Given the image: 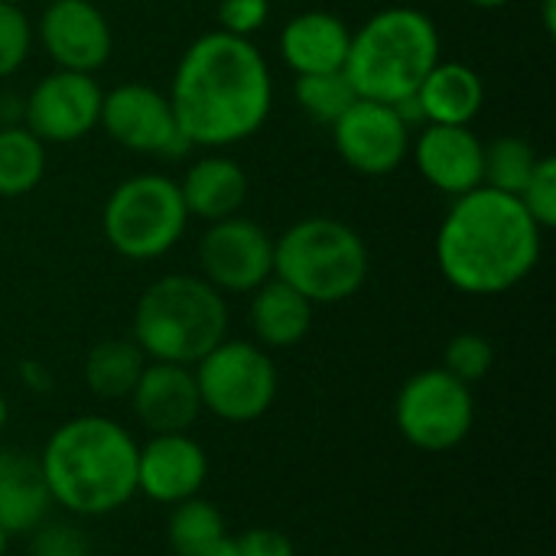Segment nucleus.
<instances>
[{"label": "nucleus", "instance_id": "4c0bfd02", "mask_svg": "<svg viewBox=\"0 0 556 556\" xmlns=\"http://www.w3.org/2000/svg\"><path fill=\"white\" fill-rule=\"evenodd\" d=\"M7 424H10V404H7V397H3V391H0V437H3V430H7Z\"/></svg>", "mask_w": 556, "mask_h": 556}, {"label": "nucleus", "instance_id": "7c9ffc66", "mask_svg": "<svg viewBox=\"0 0 556 556\" xmlns=\"http://www.w3.org/2000/svg\"><path fill=\"white\" fill-rule=\"evenodd\" d=\"M518 202L528 208V215L544 228L551 231L556 225V160L541 153L531 179L525 182V189L518 192Z\"/></svg>", "mask_w": 556, "mask_h": 556}, {"label": "nucleus", "instance_id": "ddd939ff", "mask_svg": "<svg viewBox=\"0 0 556 556\" xmlns=\"http://www.w3.org/2000/svg\"><path fill=\"white\" fill-rule=\"evenodd\" d=\"M104 88L94 75L52 68L23 98V127L49 143H78L98 130Z\"/></svg>", "mask_w": 556, "mask_h": 556}, {"label": "nucleus", "instance_id": "39448f33", "mask_svg": "<svg viewBox=\"0 0 556 556\" xmlns=\"http://www.w3.org/2000/svg\"><path fill=\"white\" fill-rule=\"evenodd\" d=\"M228 300L199 274L156 277L134 306L130 339L147 362L195 365L228 339Z\"/></svg>", "mask_w": 556, "mask_h": 556}, {"label": "nucleus", "instance_id": "ea45409f", "mask_svg": "<svg viewBox=\"0 0 556 556\" xmlns=\"http://www.w3.org/2000/svg\"><path fill=\"white\" fill-rule=\"evenodd\" d=\"M0 3H16V7H23L26 0H0Z\"/></svg>", "mask_w": 556, "mask_h": 556}, {"label": "nucleus", "instance_id": "f03ea898", "mask_svg": "<svg viewBox=\"0 0 556 556\" xmlns=\"http://www.w3.org/2000/svg\"><path fill=\"white\" fill-rule=\"evenodd\" d=\"M443 280L466 296H502L525 283L544 254V228L518 195L479 186L453 199L433 241Z\"/></svg>", "mask_w": 556, "mask_h": 556}, {"label": "nucleus", "instance_id": "a878e982", "mask_svg": "<svg viewBox=\"0 0 556 556\" xmlns=\"http://www.w3.org/2000/svg\"><path fill=\"white\" fill-rule=\"evenodd\" d=\"M541 153L531 140L525 137H495L492 143H485V160H482V186L518 195L525 189V182L531 179L534 166H538Z\"/></svg>", "mask_w": 556, "mask_h": 556}, {"label": "nucleus", "instance_id": "f8f14e48", "mask_svg": "<svg viewBox=\"0 0 556 556\" xmlns=\"http://www.w3.org/2000/svg\"><path fill=\"white\" fill-rule=\"evenodd\" d=\"M329 130L336 156L358 176H391L410 156L414 127L384 101L355 98Z\"/></svg>", "mask_w": 556, "mask_h": 556}, {"label": "nucleus", "instance_id": "2f4dec72", "mask_svg": "<svg viewBox=\"0 0 556 556\" xmlns=\"http://www.w3.org/2000/svg\"><path fill=\"white\" fill-rule=\"evenodd\" d=\"M270 20V0H222L218 3V29L241 36V39H254V33H261Z\"/></svg>", "mask_w": 556, "mask_h": 556}, {"label": "nucleus", "instance_id": "f257e3e1", "mask_svg": "<svg viewBox=\"0 0 556 556\" xmlns=\"http://www.w3.org/2000/svg\"><path fill=\"white\" fill-rule=\"evenodd\" d=\"M189 147L228 150L251 140L274 111V75L254 39L222 29L195 36L166 91Z\"/></svg>", "mask_w": 556, "mask_h": 556}, {"label": "nucleus", "instance_id": "1a4fd4ad", "mask_svg": "<svg viewBox=\"0 0 556 556\" xmlns=\"http://www.w3.org/2000/svg\"><path fill=\"white\" fill-rule=\"evenodd\" d=\"M394 427L420 453H450L476 427V394L446 368L414 371L394 397Z\"/></svg>", "mask_w": 556, "mask_h": 556}, {"label": "nucleus", "instance_id": "c756f323", "mask_svg": "<svg viewBox=\"0 0 556 556\" xmlns=\"http://www.w3.org/2000/svg\"><path fill=\"white\" fill-rule=\"evenodd\" d=\"M26 544L29 556H91V541L81 525L75 521H42L33 528Z\"/></svg>", "mask_w": 556, "mask_h": 556}, {"label": "nucleus", "instance_id": "423d86ee", "mask_svg": "<svg viewBox=\"0 0 556 556\" xmlns=\"http://www.w3.org/2000/svg\"><path fill=\"white\" fill-rule=\"evenodd\" d=\"M371 274L365 238L342 218L309 215L274 238V277L313 306L352 300Z\"/></svg>", "mask_w": 556, "mask_h": 556}, {"label": "nucleus", "instance_id": "4be33fe9", "mask_svg": "<svg viewBox=\"0 0 556 556\" xmlns=\"http://www.w3.org/2000/svg\"><path fill=\"white\" fill-rule=\"evenodd\" d=\"M52 511V498L39 459L23 450H0V528L26 538Z\"/></svg>", "mask_w": 556, "mask_h": 556}, {"label": "nucleus", "instance_id": "bb28decb", "mask_svg": "<svg viewBox=\"0 0 556 556\" xmlns=\"http://www.w3.org/2000/svg\"><path fill=\"white\" fill-rule=\"evenodd\" d=\"M293 98L300 104V111L319 124V127H332L349 104L358 98L352 81L345 78V72H316V75H296L293 78Z\"/></svg>", "mask_w": 556, "mask_h": 556}, {"label": "nucleus", "instance_id": "9b49d317", "mask_svg": "<svg viewBox=\"0 0 556 556\" xmlns=\"http://www.w3.org/2000/svg\"><path fill=\"white\" fill-rule=\"evenodd\" d=\"M195 254L199 277L222 296H248L274 277V238L248 215L208 222Z\"/></svg>", "mask_w": 556, "mask_h": 556}, {"label": "nucleus", "instance_id": "6ab92c4d", "mask_svg": "<svg viewBox=\"0 0 556 556\" xmlns=\"http://www.w3.org/2000/svg\"><path fill=\"white\" fill-rule=\"evenodd\" d=\"M176 182H179V195H182L189 218H199L205 225L241 215L248 192H251L248 169L235 156H225L222 150H212L192 160L182 179Z\"/></svg>", "mask_w": 556, "mask_h": 556}, {"label": "nucleus", "instance_id": "9d476101", "mask_svg": "<svg viewBox=\"0 0 556 556\" xmlns=\"http://www.w3.org/2000/svg\"><path fill=\"white\" fill-rule=\"evenodd\" d=\"M98 127L108 140L140 156L179 160L192 150L176 124L166 91L143 81H124L104 91Z\"/></svg>", "mask_w": 556, "mask_h": 556}, {"label": "nucleus", "instance_id": "aec40b11", "mask_svg": "<svg viewBox=\"0 0 556 556\" xmlns=\"http://www.w3.org/2000/svg\"><path fill=\"white\" fill-rule=\"evenodd\" d=\"M424 124H472L485 108V81L466 62L440 59L414 91Z\"/></svg>", "mask_w": 556, "mask_h": 556}, {"label": "nucleus", "instance_id": "c9c22d12", "mask_svg": "<svg viewBox=\"0 0 556 556\" xmlns=\"http://www.w3.org/2000/svg\"><path fill=\"white\" fill-rule=\"evenodd\" d=\"M541 26L547 36L556 33V0H541Z\"/></svg>", "mask_w": 556, "mask_h": 556}, {"label": "nucleus", "instance_id": "58836bf2", "mask_svg": "<svg viewBox=\"0 0 556 556\" xmlns=\"http://www.w3.org/2000/svg\"><path fill=\"white\" fill-rule=\"evenodd\" d=\"M7 551H10V534L0 528V556H7Z\"/></svg>", "mask_w": 556, "mask_h": 556}, {"label": "nucleus", "instance_id": "dca6fc26", "mask_svg": "<svg viewBox=\"0 0 556 556\" xmlns=\"http://www.w3.org/2000/svg\"><path fill=\"white\" fill-rule=\"evenodd\" d=\"M208 453L192 433H150L137 453V495L156 505H179L202 495Z\"/></svg>", "mask_w": 556, "mask_h": 556}, {"label": "nucleus", "instance_id": "412c9836", "mask_svg": "<svg viewBox=\"0 0 556 556\" xmlns=\"http://www.w3.org/2000/svg\"><path fill=\"white\" fill-rule=\"evenodd\" d=\"M248 296H251L248 326H251V336L261 349H267V352L293 349L309 336L316 306L303 293L287 287L283 280L270 277L267 283H261Z\"/></svg>", "mask_w": 556, "mask_h": 556}, {"label": "nucleus", "instance_id": "c85d7f7f", "mask_svg": "<svg viewBox=\"0 0 556 556\" xmlns=\"http://www.w3.org/2000/svg\"><path fill=\"white\" fill-rule=\"evenodd\" d=\"M33 42H36V33H33V20L26 16V10L16 3H0V81L16 75L26 65Z\"/></svg>", "mask_w": 556, "mask_h": 556}, {"label": "nucleus", "instance_id": "6e6552de", "mask_svg": "<svg viewBox=\"0 0 556 556\" xmlns=\"http://www.w3.org/2000/svg\"><path fill=\"white\" fill-rule=\"evenodd\" d=\"M202 410L225 424L261 420L280 391V371L254 339H222L192 365Z\"/></svg>", "mask_w": 556, "mask_h": 556}, {"label": "nucleus", "instance_id": "f704fd0d", "mask_svg": "<svg viewBox=\"0 0 556 556\" xmlns=\"http://www.w3.org/2000/svg\"><path fill=\"white\" fill-rule=\"evenodd\" d=\"M23 124V98L20 94H0V127Z\"/></svg>", "mask_w": 556, "mask_h": 556}, {"label": "nucleus", "instance_id": "7ed1b4c3", "mask_svg": "<svg viewBox=\"0 0 556 556\" xmlns=\"http://www.w3.org/2000/svg\"><path fill=\"white\" fill-rule=\"evenodd\" d=\"M134 433L101 414L59 424L39 450V469L52 505L72 518H108L137 495Z\"/></svg>", "mask_w": 556, "mask_h": 556}, {"label": "nucleus", "instance_id": "b1692460", "mask_svg": "<svg viewBox=\"0 0 556 556\" xmlns=\"http://www.w3.org/2000/svg\"><path fill=\"white\" fill-rule=\"evenodd\" d=\"M143 365L147 355L134 339H104L91 345V352L85 355L81 378L98 401H127Z\"/></svg>", "mask_w": 556, "mask_h": 556}, {"label": "nucleus", "instance_id": "393cba45", "mask_svg": "<svg viewBox=\"0 0 556 556\" xmlns=\"http://www.w3.org/2000/svg\"><path fill=\"white\" fill-rule=\"evenodd\" d=\"M49 166L46 143L23 124L0 127V199H23L39 189Z\"/></svg>", "mask_w": 556, "mask_h": 556}, {"label": "nucleus", "instance_id": "a211bd4d", "mask_svg": "<svg viewBox=\"0 0 556 556\" xmlns=\"http://www.w3.org/2000/svg\"><path fill=\"white\" fill-rule=\"evenodd\" d=\"M352 29L332 10H303L277 36V52L293 75L339 72L349 55Z\"/></svg>", "mask_w": 556, "mask_h": 556}, {"label": "nucleus", "instance_id": "473e14b6", "mask_svg": "<svg viewBox=\"0 0 556 556\" xmlns=\"http://www.w3.org/2000/svg\"><path fill=\"white\" fill-rule=\"evenodd\" d=\"M225 556H296V547L283 531L248 528L241 534H231V544H228Z\"/></svg>", "mask_w": 556, "mask_h": 556}, {"label": "nucleus", "instance_id": "72a5a7b5", "mask_svg": "<svg viewBox=\"0 0 556 556\" xmlns=\"http://www.w3.org/2000/svg\"><path fill=\"white\" fill-rule=\"evenodd\" d=\"M16 378H20V384H23L29 394H36V397H46V394H52V388H55V378H52L49 365L39 362V358H23L20 368H16Z\"/></svg>", "mask_w": 556, "mask_h": 556}, {"label": "nucleus", "instance_id": "f3484780", "mask_svg": "<svg viewBox=\"0 0 556 556\" xmlns=\"http://www.w3.org/2000/svg\"><path fill=\"white\" fill-rule=\"evenodd\" d=\"M127 401L137 424L150 433H189L205 414L189 365L147 362Z\"/></svg>", "mask_w": 556, "mask_h": 556}, {"label": "nucleus", "instance_id": "cd10ccee", "mask_svg": "<svg viewBox=\"0 0 556 556\" xmlns=\"http://www.w3.org/2000/svg\"><path fill=\"white\" fill-rule=\"evenodd\" d=\"M453 378H459L463 384H479L492 375L495 368V345L479 336V332H459L446 342L443 349V365Z\"/></svg>", "mask_w": 556, "mask_h": 556}, {"label": "nucleus", "instance_id": "4468645a", "mask_svg": "<svg viewBox=\"0 0 556 556\" xmlns=\"http://www.w3.org/2000/svg\"><path fill=\"white\" fill-rule=\"evenodd\" d=\"M55 68L94 75L114 52V29L94 0H49L33 26Z\"/></svg>", "mask_w": 556, "mask_h": 556}, {"label": "nucleus", "instance_id": "20e7f679", "mask_svg": "<svg viewBox=\"0 0 556 556\" xmlns=\"http://www.w3.org/2000/svg\"><path fill=\"white\" fill-rule=\"evenodd\" d=\"M440 59V26L427 10L384 7L352 29L342 72L358 98L397 104L420 88Z\"/></svg>", "mask_w": 556, "mask_h": 556}, {"label": "nucleus", "instance_id": "2eb2a0df", "mask_svg": "<svg viewBox=\"0 0 556 556\" xmlns=\"http://www.w3.org/2000/svg\"><path fill=\"white\" fill-rule=\"evenodd\" d=\"M407 160L437 192L459 199L482 186L485 140L472 124H424L417 137H410Z\"/></svg>", "mask_w": 556, "mask_h": 556}, {"label": "nucleus", "instance_id": "e433bc0d", "mask_svg": "<svg viewBox=\"0 0 556 556\" xmlns=\"http://www.w3.org/2000/svg\"><path fill=\"white\" fill-rule=\"evenodd\" d=\"M469 7H476V10H502V7H508L511 0H466Z\"/></svg>", "mask_w": 556, "mask_h": 556}, {"label": "nucleus", "instance_id": "0eeeda50", "mask_svg": "<svg viewBox=\"0 0 556 556\" xmlns=\"http://www.w3.org/2000/svg\"><path fill=\"white\" fill-rule=\"evenodd\" d=\"M189 222L179 182L156 169L124 176L101 205V235L108 248L137 264L166 257L182 241Z\"/></svg>", "mask_w": 556, "mask_h": 556}, {"label": "nucleus", "instance_id": "5701e85b", "mask_svg": "<svg viewBox=\"0 0 556 556\" xmlns=\"http://www.w3.org/2000/svg\"><path fill=\"white\" fill-rule=\"evenodd\" d=\"M166 541L176 556H225L231 544V531L222 511L202 495H195L169 508Z\"/></svg>", "mask_w": 556, "mask_h": 556}]
</instances>
